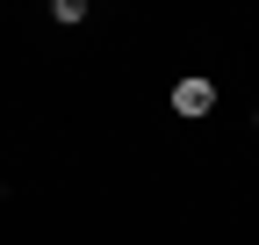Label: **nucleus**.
Wrapping results in <instances>:
<instances>
[{
  "mask_svg": "<svg viewBox=\"0 0 259 245\" xmlns=\"http://www.w3.org/2000/svg\"><path fill=\"white\" fill-rule=\"evenodd\" d=\"M252 123H259V115H252Z\"/></svg>",
  "mask_w": 259,
  "mask_h": 245,
  "instance_id": "2",
  "label": "nucleus"
},
{
  "mask_svg": "<svg viewBox=\"0 0 259 245\" xmlns=\"http://www.w3.org/2000/svg\"><path fill=\"white\" fill-rule=\"evenodd\" d=\"M173 108H180L187 123L209 115V108H216V79H180V87H173Z\"/></svg>",
  "mask_w": 259,
  "mask_h": 245,
  "instance_id": "1",
  "label": "nucleus"
}]
</instances>
